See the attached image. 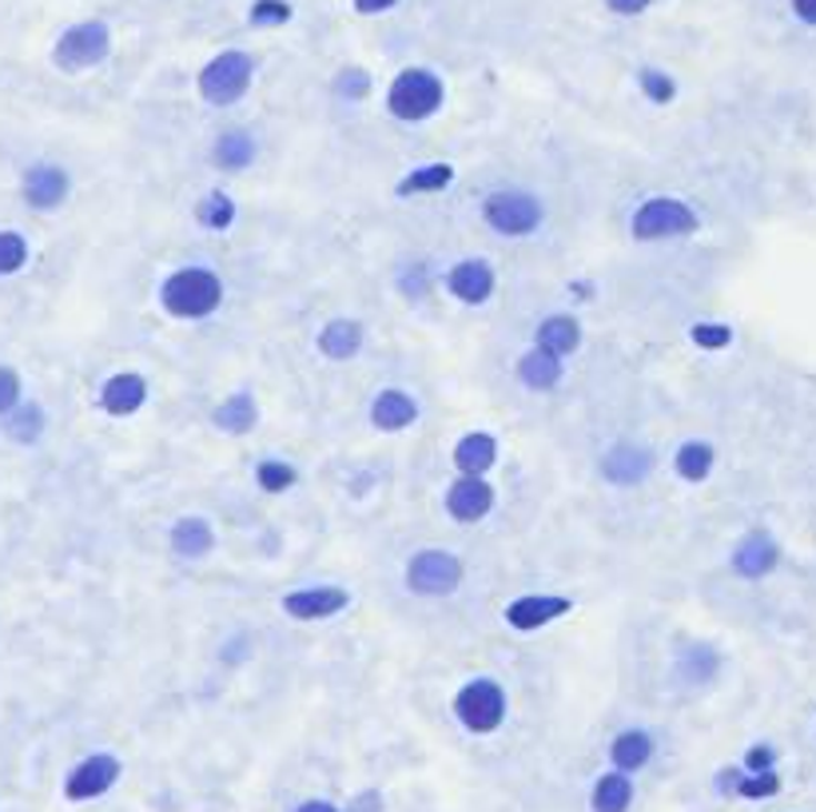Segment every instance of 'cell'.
Wrapping results in <instances>:
<instances>
[{
    "label": "cell",
    "mask_w": 816,
    "mask_h": 812,
    "mask_svg": "<svg viewBox=\"0 0 816 812\" xmlns=\"http://www.w3.org/2000/svg\"><path fill=\"white\" fill-rule=\"evenodd\" d=\"M359 347H362V327L355 323V319H331V323L319 331V351H324L327 359H335V363L355 359Z\"/></svg>",
    "instance_id": "obj_19"
},
{
    "label": "cell",
    "mask_w": 816,
    "mask_h": 812,
    "mask_svg": "<svg viewBox=\"0 0 816 812\" xmlns=\"http://www.w3.org/2000/svg\"><path fill=\"white\" fill-rule=\"evenodd\" d=\"M29 259V243L17 235V231H0V275H12V271L24 268Z\"/></svg>",
    "instance_id": "obj_31"
},
{
    "label": "cell",
    "mask_w": 816,
    "mask_h": 812,
    "mask_svg": "<svg viewBox=\"0 0 816 812\" xmlns=\"http://www.w3.org/2000/svg\"><path fill=\"white\" fill-rule=\"evenodd\" d=\"M634 801V784L626 773H609L594 784V812H626Z\"/></svg>",
    "instance_id": "obj_27"
},
{
    "label": "cell",
    "mask_w": 816,
    "mask_h": 812,
    "mask_svg": "<svg viewBox=\"0 0 816 812\" xmlns=\"http://www.w3.org/2000/svg\"><path fill=\"white\" fill-rule=\"evenodd\" d=\"M447 510H450V518H458V522H482V518L494 510L490 482L478 474H462L455 487L447 490Z\"/></svg>",
    "instance_id": "obj_12"
},
{
    "label": "cell",
    "mask_w": 816,
    "mask_h": 812,
    "mask_svg": "<svg viewBox=\"0 0 816 812\" xmlns=\"http://www.w3.org/2000/svg\"><path fill=\"white\" fill-rule=\"evenodd\" d=\"M674 467L685 482H701V478H709V470H713V447L709 442H685V447L677 450Z\"/></svg>",
    "instance_id": "obj_29"
},
{
    "label": "cell",
    "mask_w": 816,
    "mask_h": 812,
    "mask_svg": "<svg viewBox=\"0 0 816 812\" xmlns=\"http://www.w3.org/2000/svg\"><path fill=\"white\" fill-rule=\"evenodd\" d=\"M223 299V283L208 268H180L176 275L163 279L160 303L176 319H208Z\"/></svg>",
    "instance_id": "obj_1"
},
{
    "label": "cell",
    "mask_w": 816,
    "mask_h": 812,
    "mask_svg": "<svg viewBox=\"0 0 816 812\" xmlns=\"http://www.w3.org/2000/svg\"><path fill=\"white\" fill-rule=\"evenodd\" d=\"M609 756H614V764L621 773H637V769L654 756V741H649V733H641V729H629V733H621L614 741Z\"/></svg>",
    "instance_id": "obj_24"
},
{
    "label": "cell",
    "mask_w": 816,
    "mask_h": 812,
    "mask_svg": "<svg viewBox=\"0 0 816 812\" xmlns=\"http://www.w3.org/2000/svg\"><path fill=\"white\" fill-rule=\"evenodd\" d=\"M251 72H256V64H251L247 52H219L200 72V96L216 108L236 104L251 84Z\"/></svg>",
    "instance_id": "obj_5"
},
{
    "label": "cell",
    "mask_w": 816,
    "mask_h": 812,
    "mask_svg": "<svg viewBox=\"0 0 816 812\" xmlns=\"http://www.w3.org/2000/svg\"><path fill=\"white\" fill-rule=\"evenodd\" d=\"M649 470H654V454H649V447H641V442H617L606 459H601V474H606L609 482H617V487H634V482H641Z\"/></svg>",
    "instance_id": "obj_14"
},
{
    "label": "cell",
    "mask_w": 816,
    "mask_h": 812,
    "mask_svg": "<svg viewBox=\"0 0 816 812\" xmlns=\"http://www.w3.org/2000/svg\"><path fill=\"white\" fill-rule=\"evenodd\" d=\"M793 12H797L805 24H816V0H793Z\"/></svg>",
    "instance_id": "obj_42"
},
{
    "label": "cell",
    "mask_w": 816,
    "mask_h": 812,
    "mask_svg": "<svg viewBox=\"0 0 816 812\" xmlns=\"http://www.w3.org/2000/svg\"><path fill=\"white\" fill-rule=\"evenodd\" d=\"M407 585L422 598H442L462 585V562L447 550H422L410 558L407 565Z\"/></svg>",
    "instance_id": "obj_7"
},
{
    "label": "cell",
    "mask_w": 816,
    "mask_h": 812,
    "mask_svg": "<svg viewBox=\"0 0 816 812\" xmlns=\"http://www.w3.org/2000/svg\"><path fill=\"white\" fill-rule=\"evenodd\" d=\"M455 180V168L450 163H430V168H418V172L402 176L399 196H422V191H442Z\"/></svg>",
    "instance_id": "obj_28"
},
{
    "label": "cell",
    "mask_w": 816,
    "mask_h": 812,
    "mask_svg": "<svg viewBox=\"0 0 816 812\" xmlns=\"http://www.w3.org/2000/svg\"><path fill=\"white\" fill-rule=\"evenodd\" d=\"M17 399H20V379L12 367H0V414L17 411Z\"/></svg>",
    "instance_id": "obj_39"
},
{
    "label": "cell",
    "mask_w": 816,
    "mask_h": 812,
    "mask_svg": "<svg viewBox=\"0 0 816 812\" xmlns=\"http://www.w3.org/2000/svg\"><path fill=\"white\" fill-rule=\"evenodd\" d=\"M116 781H120V761H116L112 753H96L68 773L64 793H68V801H92V796L108 793Z\"/></svg>",
    "instance_id": "obj_9"
},
{
    "label": "cell",
    "mask_w": 816,
    "mask_h": 812,
    "mask_svg": "<svg viewBox=\"0 0 816 812\" xmlns=\"http://www.w3.org/2000/svg\"><path fill=\"white\" fill-rule=\"evenodd\" d=\"M211 545H216V534H211V525L203 518H180V522L171 525V550L180 558H188V562L211 554Z\"/></svg>",
    "instance_id": "obj_20"
},
{
    "label": "cell",
    "mask_w": 816,
    "mask_h": 812,
    "mask_svg": "<svg viewBox=\"0 0 816 812\" xmlns=\"http://www.w3.org/2000/svg\"><path fill=\"white\" fill-rule=\"evenodd\" d=\"M108 48H112V37H108V24L100 20H84L77 29H68L64 37L57 40V64L64 72H84V68L100 64L108 57Z\"/></svg>",
    "instance_id": "obj_8"
},
{
    "label": "cell",
    "mask_w": 816,
    "mask_h": 812,
    "mask_svg": "<svg viewBox=\"0 0 816 812\" xmlns=\"http://www.w3.org/2000/svg\"><path fill=\"white\" fill-rule=\"evenodd\" d=\"M641 88H646V96L654 100V104H669V100L677 96L674 80L665 77V72H657V68H646V72H641Z\"/></svg>",
    "instance_id": "obj_35"
},
{
    "label": "cell",
    "mask_w": 816,
    "mask_h": 812,
    "mask_svg": "<svg viewBox=\"0 0 816 812\" xmlns=\"http://www.w3.org/2000/svg\"><path fill=\"white\" fill-rule=\"evenodd\" d=\"M482 215L498 235H530L541 223V203L534 200L530 191L502 188L494 191V196H486Z\"/></svg>",
    "instance_id": "obj_6"
},
{
    "label": "cell",
    "mask_w": 816,
    "mask_h": 812,
    "mask_svg": "<svg viewBox=\"0 0 816 812\" xmlns=\"http://www.w3.org/2000/svg\"><path fill=\"white\" fill-rule=\"evenodd\" d=\"M689 339H694L697 347H705V351H722V347L733 343V331L725 323H694Z\"/></svg>",
    "instance_id": "obj_33"
},
{
    "label": "cell",
    "mask_w": 816,
    "mask_h": 812,
    "mask_svg": "<svg viewBox=\"0 0 816 812\" xmlns=\"http://www.w3.org/2000/svg\"><path fill=\"white\" fill-rule=\"evenodd\" d=\"M561 613H570V598H558V593H526V598L506 605V621L523 633H534V630H541V625H550V621H558Z\"/></svg>",
    "instance_id": "obj_10"
},
{
    "label": "cell",
    "mask_w": 816,
    "mask_h": 812,
    "mask_svg": "<svg viewBox=\"0 0 816 812\" xmlns=\"http://www.w3.org/2000/svg\"><path fill=\"white\" fill-rule=\"evenodd\" d=\"M518 379H523L530 391H550V387L561 382V359L550 351H541V347H534V351L523 354V363H518Z\"/></svg>",
    "instance_id": "obj_23"
},
{
    "label": "cell",
    "mask_w": 816,
    "mask_h": 812,
    "mask_svg": "<svg viewBox=\"0 0 816 812\" xmlns=\"http://www.w3.org/2000/svg\"><path fill=\"white\" fill-rule=\"evenodd\" d=\"M777 789H780V776L777 773H757V776H740L733 793L753 796V801H757V796H773Z\"/></svg>",
    "instance_id": "obj_36"
},
{
    "label": "cell",
    "mask_w": 816,
    "mask_h": 812,
    "mask_svg": "<svg viewBox=\"0 0 816 812\" xmlns=\"http://www.w3.org/2000/svg\"><path fill=\"white\" fill-rule=\"evenodd\" d=\"M415 419H418V402L402 391H382L379 399H375V407H370V422L379 430H390V434H395V430H407Z\"/></svg>",
    "instance_id": "obj_18"
},
{
    "label": "cell",
    "mask_w": 816,
    "mask_h": 812,
    "mask_svg": "<svg viewBox=\"0 0 816 812\" xmlns=\"http://www.w3.org/2000/svg\"><path fill=\"white\" fill-rule=\"evenodd\" d=\"M578 343H581L578 319H570V315L541 319V327H538V347H541V351H550V354H558V359H566V354L578 351Z\"/></svg>",
    "instance_id": "obj_22"
},
{
    "label": "cell",
    "mask_w": 816,
    "mask_h": 812,
    "mask_svg": "<svg viewBox=\"0 0 816 812\" xmlns=\"http://www.w3.org/2000/svg\"><path fill=\"white\" fill-rule=\"evenodd\" d=\"M455 713H458V721L470 729V733H494V729L502 725V716H506L502 685H498V681H490V678L466 681V685L458 689V698H455Z\"/></svg>",
    "instance_id": "obj_4"
},
{
    "label": "cell",
    "mask_w": 816,
    "mask_h": 812,
    "mask_svg": "<svg viewBox=\"0 0 816 812\" xmlns=\"http://www.w3.org/2000/svg\"><path fill=\"white\" fill-rule=\"evenodd\" d=\"M447 291L455 299H462L466 307H478L494 295V271L482 259H462L447 271Z\"/></svg>",
    "instance_id": "obj_13"
},
{
    "label": "cell",
    "mask_w": 816,
    "mask_h": 812,
    "mask_svg": "<svg viewBox=\"0 0 816 812\" xmlns=\"http://www.w3.org/2000/svg\"><path fill=\"white\" fill-rule=\"evenodd\" d=\"M390 4H395V0H355V9L367 12V17H370V12H387Z\"/></svg>",
    "instance_id": "obj_43"
},
{
    "label": "cell",
    "mask_w": 816,
    "mask_h": 812,
    "mask_svg": "<svg viewBox=\"0 0 816 812\" xmlns=\"http://www.w3.org/2000/svg\"><path fill=\"white\" fill-rule=\"evenodd\" d=\"M259 411H256V399L251 394H231L228 402H219L216 411V427L228 430V434H247V430L256 427Z\"/></svg>",
    "instance_id": "obj_26"
},
{
    "label": "cell",
    "mask_w": 816,
    "mask_h": 812,
    "mask_svg": "<svg viewBox=\"0 0 816 812\" xmlns=\"http://www.w3.org/2000/svg\"><path fill=\"white\" fill-rule=\"evenodd\" d=\"M351 593L339 590V585H315V590H291L283 598V610L291 613L295 621H324L331 613L347 610Z\"/></svg>",
    "instance_id": "obj_11"
},
{
    "label": "cell",
    "mask_w": 816,
    "mask_h": 812,
    "mask_svg": "<svg viewBox=\"0 0 816 812\" xmlns=\"http://www.w3.org/2000/svg\"><path fill=\"white\" fill-rule=\"evenodd\" d=\"M387 108L390 116H399L407 124H418V120H427L442 108V80L427 68H407L395 77L387 92Z\"/></svg>",
    "instance_id": "obj_2"
},
{
    "label": "cell",
    "mask_w": 816,
    "mask_h": 812,
    "mask_svg": "<svg viewBox=\"0 0 816 812\" xmlns=\"http://www.w3.org/2000/svg\"><path fill=\"white\" fill-rule=\"evenodd\" d=\"M299 812H339V809H335V804H327V801H307Z\"/></svg>",
    "instance_id": "obj_44"
},
{
    "label": "cell",
    "mask_w": 816,
    "mask_h": 812,
    "mask_svg": "<svg viewBox=\"0 0 816 812\" xmlns=\"http://www.w3.org/2000/svg\"><path fill=\"white\" fill-rule=\"evenodd\" d=\"M745 764H749L753 773H769V769H773V749L769 745H753L749 756H745Z\"/></svg>",
    "instance_id": "obj_40"
},
{
    "label": "cell",
    "mask_w": 816,
    "mask_h": 812,
    "mask_svg": "<svg viewBox=\"0 0 816 812\" xmlns=\"http://www.w3.org/2000/svg\"><path fill=\"white\" fill-rule=\"evenodd\" d=\"M196 220H200L208 231H223V228H231V220H236V203H231L228 191H211V196H203L200 208H196Z\"/></svg>",
    "instance_id": "obj_30"
},
{
    "label": "cell",
    "mask_w": 816,
    "mask_h": 812,
    "mask_svg": "<svg viewBox=\"0 0 816 812\" xmlns=\"http://www.w3.org/2000/svg\"><path fill=\"white\" fill-rule=\"evenodd\" d=\"M777 558H780L777 542H773L765 530H753V534L737 545V554H733V570H737L740 578H760V573H769L773 565H777Z\"/></svg>",
    "instance_id": "obj_16"
},
{
    "label": "cell",
    "mask_w": 816,
    "mask_h": 812,
    "mask_svg": "<svg viewBox=\"0 0 816 812\" xmlns=\"http://www.w3.org/2000/svg\"><path fill=\"white\" fill-rule=\"evenodd\" d=\"M629 231H634V239H646V243H654V239H677V235L697 231V215L689 203L657 196V200H646L634 211Z\"/></svg>",
    "instance_id": "obj_3"
},
{
    "label": "cell",
    "mask_w": 816,
    "mask_h": 812,
    "mask_svg": "<svg viewBox=\"0 0 816 812\" xmlns=\"http://www.w3.org/2000/svg\"><path fill=\"white\" fill-rule=\"evenodd\" d=\"M40 427H44V419H40V411L37 407H17V411H12V439H20V442H32L40 434Z\"/></svg>",
    "instance_id": "obj_34"
},
{
    "label": "cell",
    "mask_w": 816,
    "mask_h": 812,
    "mask_svg": "<svg viewBox=\"0 0 816 812\" xmlns=\"http://www.w3.org/2000/svg\"><path fill=\"white\" fill-rule=\"evenodd\" d=\"M606 4L614 12H621V17H634V12H646L654 0H606Z\"/></svg>",
    "instance_id": "obj_41"
},
{
    "label": "cell",
    "mask_w": 816,
    "mask_h": 812,
    "mask_svg": "<svg viewBox=\"0 0 816 812\" xmlns=\"http://www.w3.org/2000/svg\"><path fill=\"white\" fill-rule=\"evenodd\" d=\"M68 196V176L60 172V168H52V163H37L29 176H24V200L32 203V208H60Z\"/></svg>",
    "instance_id": "obj_17"
},
{
    "label": "cell",
    "mask_w": 816,
    "mask_h": 812,
    "mask_svg": "<svg viewBox=\"0 0 816 812\" xmlns=\"http://www.w3.org/2000/svg\"><path fill=\"white\" fill-rule=\"evenodd\" d=\"M367 88H370V77L362 72V68H347V72L335 80V92L351 96V100H362V96H367Z\"/></svg>",
    "instance_id": "obj_38"
},
{
    "label": "cell",
    "mask_w": 816,
    "mask_h": 812,
    "mask_svg": "<svg viewBox=\"0 0 816 812\" xmlns=\"http://www.w3.org/2000/svg\"><path fill=\"white\" fill-rule=\"evenodd\" d=\"M291 17V4L283 0H256L251 4V24H283Z\"/></svg>",
    "instance_id": "obj_37"
},
{
    "label": "cell",
    "mask_w": 816,
    "mask_h": 812,
    "mask_svg": "<svg viewBox=\"0 0 816 812\" xmlns=\"http://www.w3.org/2000/svg\"><path fill=\"white\" fill-rule=\"evenodd\" d=\"M216 168H223V172H243L247 163L256 160V140L247 132H223L216 140Z\"/></svg>",
    "instance_id": "obj_25"
},
{
    "label": "cell",
    "mask_w": 816,
    "mask_h": 812,
    "mask_svg": "<svg viewBox=\"0 0 816 812\" xmlns=\"http://www.w3.org/2000/svg\"><path fill=\"white\" fill-rule=\"evenodd\" d=\"M143 399H148V382H143L136 371L112 374V379L105 382V391H100V407H105L108 414H136L143 407Z\"/></svg>",
    "instance_id": "obj_15"
},
{
    "label": "cell",
    "mask_w": 816,
    "mask_h": 812,
    "mask_svg": "<svg viewBox=\"0 0 816 812\" xmlns=\"http://www.w3.org/2000/svg\"><path fill=\"white\" fill-rule=\"evenodd\" d=\"M256 478L267 494H283V490L295 487V467H287V462H259Z\"/></svg>",
    "instance_id": "obj_32"
},
{
    "label": "cell",
    "mask_w": 816,
    "mask_h": 812,
    "mask_svg": "<svg viewBox=\"0 0 816 812\" xmlns=\"http://www.w3.org/2000/svg\"><path fill=\"white\" fill-rule=\"evenodd\" d=\"M494 459H498V442H494L486 430H475V434H466V439L455 447V467L462 470V474H478V478H482L486 470L494 467Z\"/></svg>",
    "instance_id": "obj_21"
}]
</instances>
